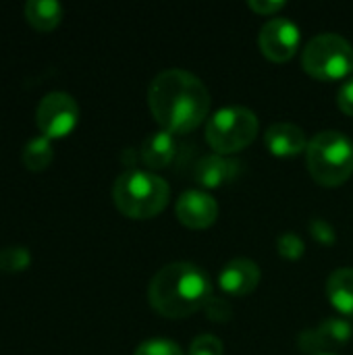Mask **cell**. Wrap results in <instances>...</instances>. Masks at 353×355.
<instances>
[{
    "label": "cell",
    "instance_id": "obj_1",
    "mask_svg": "<svg viewBox=\"0 0 353 355\" xmlns=\"http://www.w3.org/2000/svg\"><path fill=\"white\" fill-rule=\"evenodd\" d=\"M148 106L156 123L173 133L185 135L202 125L210 112V94L200 77L183 69L158 73L148 87Z\"/></svg>",
    "mask_w": 353,
    "mask_h": 355
},
{
    "label": "cell",
    "instance_id": "obj_2",
    "mask_svg": "<svg viewBox=\"0 0 353 355\" xmlns=\"http://www.w3.org/2000/svg\"><path fill=\"white\" fill-rule=\"evenodd\" d=\"M212 297L208 275L191 262H173L162 266L148 287L150 306L164 318H187L206 308Z\"/></svg>",
    "mask_w": 353,
    "mask_h": 355
},
{
    "label": "cell",
    "instance_id": "obj_3",
    "mask_svg": "<svg viewBox=\"0 0 353 355\" xmlns=\"http://www.w3.org/2000/svg\"><path fill=\"white\" fill-rule=\"evenodd\" d=\"M171 198L169 183L154 175L152 171L129 168L125 171L112 187V200L121 214L127 218H154L158 216Z\"/></svg>",
    "mask_w": 353,
    "mask_h": 355
},
{
    "label": "cell",
    "instance_id": "obj_4",
    "mask_svg": "<svg viewBox=\"0 0 353 355\" xmlns=\"http://www.w3.org/2000/svg\"><path fill=\"white\" fill-rule=\"evenodd\" d=\"M306 160L318 185L339 187L353 175V141L341 131H320L310 139Z\"/></svg>",
    "mask_w": 353,
    "mask_h": 355
},
{
    "label": "cell",
    "instance_id": "obj_5",
    "mask_svg": "<svg viewBox=\"0 0 353 355\" xmlns=\"http://www.w3.org/2000/svg\"><path fill=\"white\" fill-rule=\"evenodd\" d=\"M260 123L254 110L246 106H225L206 123V141L214 154L229 156L246 150L258 135Z\"/></svg>",
    "mask_w": 353,
    "mask_h": 355
},
{
    "label": "cell",
    "instance_id": "obj_6",
    "mask_svg": "<svg viewBox=\"0 0 353 355\" xmlns=\"http://www.w3.org/2000/svg\"><path fill=\"white\" fill-rule=\"evenodd\" d=\"M304 71L318 81L350 79L353 71V46L339 33L312 37L302 52Z\"/></svg>",
    "mask_w": 353,
    "mask_h": 355
},
{
    "label": "cell",
    "instance_id": "obj_7",
    "mask_svg": "<svg viewBox=\"0 0 353 355\" xmlns=\"http://www.w3.org/2000/svg\"><path fill=\"white\" fill-rule=\"evenodd\" d=\"M37 127L44 137L60 139L67 137L79 123V106L67 92H50L40 100L35 112Z\"/></svg>",
    "mask_w": 353,
    "mask_h": 355
},
{
    "label": "cell",
    "instance_id": "obj_8",
    "mask_svg": "<svg viewBox=\"0 0 353 355\" xmlns=\"http://www.w3.org/2000/svg\"><path fill=\"white\" fill-rule=\"evenodd\" d=\"M302 31L300 27L285 17H273L260 29L258 44L262 54L273 62H287L300 50Z\"/></svg>",
    "mask_w": 353,
    "mask_h": 355
},
{
    "label": "cell",
    "instance_id": "obj_9",
    "mask_svg": "<svg viewBox=\"0 0 353 355\" xmlns=\"http://www.w3.org/2000/svg\"><path fill=\"white\" fill-rule=\"evenodd\" d=\"M177 218L183 227L202 231L208 229L216 223L218 218V204L216 200L200 189H189L179 196L177 206H175Z\"/></svg>",
    "mask_w": 353,
    "mask_h": 355
},
{
    "label": "cell",
    "instance_id": "obj_10",
    "mask_svg": "<svg viewBox=\"0 0 353 355\" xmlns=\"http://www.w3.org/2000/svg\"><path fill=\"white\" fill-rule=\"evenodd\" d=\"M353 337V327L343 320V318H329L325 322H320L316 329L304 331L298 339L300 349L304 354L322 355L329 354V349L333 347H341L345 345Z\"/></svg>",
    "mask_w": 353,
    "mask_h": 355
},
{
    "label": "cell",
    "instance_id": "obj_11",
    "mask_svg": "<svg viewBox=\"0 0 353 355\" xmlns=\"http://www.w3.org/2000/svg\"><path fill=\"white\" fill-rule=\"evenodd\" d=\"M243 171V164L239 160H233L229 156L210 154L202 156L193 166V179L206 189H218L229 183H233Z\"/></svg>",
    "mask_w": 353,
    "mask_h": 355
},
{
    "label": "cell",
    "instance_id": "obj_12",
    "mask_svg": "<svg viewBox=\"0 0 353 355\" xmlns=\"http://www.w3.org/2000/svg\"><path fill=\"white\" fill-rule=\"evenodd\" d=\"M260 283V268L254 260L235 258L227 262L218 275V287L231 297L250 295Z\"/></svg>",
    "mask_w": 353,
    "mask_h": 355
},
{
    "label": "cell",
    "instance_id": "obj_13",
    "mask_svg": "<svg viewBox=\"0 0 353 355\" xmlns=\"http://www.w3.org/2000/svg\"><path fill=\"white\" fill-rule=\"evenodd\" d=\"M308 144L304 129L293 123H275L264 133V146L279 158H293L306 152Z\"/></svg>",
    "mask_w": 353,
    "mask_h": 355
},
{
    "label": "cell",
    "instance_id": "obj_14",
    "mask_svg": "<svg viewBox=\"0 0 353 355\" xmlns=\"http://www.w3.org/2000/svg\"><path fill=\"white\" fill-rule=\"evenodd\" d=\"M177 139L173 133L160 129V131H154L150 133L141 148H139V156H141V162L150 168V171H162V168H169L177 156Z\"/></svg>",
    "mask_w": 353,
    "mask_h": 355
},
{
    "label": "cell",
    "instance_id": "obj_15",
    "mask_svg": "<svg viewBox=\"0 0 353 355\" xmlns=\"http://www.w3.org/2000/svg\"><path fill=\"white\" fill-rule=\"evenodd\" d=\"M327 297L339 314L353 316V268H337L331 272L327 281Z\"/></svg>",
    "mask_w": 353,
    "mask_h": 355
},
{
    "label": "cell",
    "instance_id": "obj_16",
    "mask_svg": "<svg viewBox=\"0 0 353 355\" xmlns=\"http://www.w3.org/2000/svg\"><path fill=\"white\" fill-rule=\"evenodd\" d=\"M23 12L33 29L52 31L62 19V4L56 0H29Z\"/></svg>",
    "mask_w": 353,
    "mask_h": 355
},
{
    "label": "cell",
    "instance_id": "obj_17",
    "mask_svg": "<svg viewBox=\"0 0 353 355\" xmlns=\"http://www.w3.org/2000/svg\"><path fill=\"white\" fill-rule=\"evenodd\" d=\"M54 158V150H52V144L48 137L40 135V137H33L25 144L23 148V164L27 171H33V173H40L44 168L50 166Z\"/></svg>",
    "mask_w": 353,
    "mask_h": 355
},
{
    "label": "cell",
    "instance_id": "obj_18",
    "mask_svg": "<svg viewBox=\"0 0 353 355\" xmlns=\"http://www.w3.org/2000/svg\"><path fill=\"white\" fill-rule=\"evenodd\" d=\"M31 254L27 248L12 245V248H2L0 250V270L2 272H21L29 268Z\"/></svg>",
    "mask_w": 353,
    "mask_h": 355
},
{
    "label": "cell",
    "instance_id": "obj_19",
    "mask_svg": "<svg viewBox=\"0 0 353 355\" xmlns=\"http://www.w3.org/2000/svg\"><path fill=\"white\" fill-rule=\"evenodd\" d=\"M277 250H279V256L285 258V260H300L304 256V252H306V243L298 233L287 231V233L279 235Z\"/></svg>",
    "mask_w": 353,
    "mask_h": 355
},
{
    "label": "cell",
    "instance_id": "obj_20",
    "mask_svg": "<svg viewBox=\"0 0 353 355\" xmlns=\"http://www.w3.org/2000/svg\"><path fill=\"white\" fill-rule=\"evenodd\" d=\"M133 355H185L183 349L169 341V339H150V341H144Z\"/></svg>",
    "mask_w": 353,
    "mask_h": 355
},
{
    "label": "cell",
    "instance_id": "obj_21",
    "mask_svg": "<svg viewBox=\"0 0 353 355\" xmlns=\"http://www.w3.org/2000/svg\"><path fill=\"white\" fill-rule=\"evenodd\" d=\"M225 345L218 337L214 335H200L191 341L189 355H223Z\"/></svg>",
    "mask_w": 353,
    "mask_h": 355
},
{
    "label": "cell",
    "instance_id": "obj_22",
    "mask_svg": "<svg viewBox=\"0 0 353 355\" xmlns=\"http://www.w3.org/2000/svg\"><path fill=\"white\" fill-rule=\"evenodd\" d=\"M308 231H310V235L318 241V243H322V245H333L335 241H337V233H335V229L325 220V218H312L310 220V225H308Z\"/></svg>",
    "mask_w": 353,
    "mask_h": 355
},
{
    "label": "cell",
    "instance_id": "obj_23",
    "mask_svg": "<svg viewBox=\"0 0 353 355\" xmlns=\"http://www.w3.org/2000/svg\"><path fill=\"white\" fill-rule=\"evenodd\" d=\"M206 314L212 322H229L231 320V314H233V308L231 304L225 300V297H210L208 304H206Z\"/></svg>",
    "mask_w": 353,
    "mask_h": 355
},
{
    "label": "cell",
    "instance_id": "obj_24",
    "mask_svg": "<svg viewBox=\"0 0 353 355\" xmlns=\"http://www.w3.org/2000/svg\"><path fill=\"white\" fill-rule=\"evenodd\" d=\"M337 106L341 108V112L353 116V75L350 79L343 81V85L337 92Z\"/></svg>",
    "mask_w": 353,
    "mask_h": 355
},
{
    "label": "cell",
    "instance_id": "obj_25",
    "mask_svg": "<svg viewBox=\"0 0 353 355\" xmlns=\"http://www.w3.org/2000/svg\"><path fill=\"white\" fill-rule=\"evenodd\" d=\"M248 6L258 12V15H264V17H273L277 15L281 8H285V2L283 0H250Z\"/></svg>",
    "mask_w": 353,
    "mask_h": 355
},
{
    "label": "cell",
    "instance_id": "obj_26",
    "mask_svg": "<svg viewBox=\"0 0 353 355\" xmlns=\"http://www.w3.org/2000/svg\"><path fill=\"white\" fill-rule=\"evenodd\" d=\"M322 355H335V354H322Z\"/></svg>",
    "mask_w": 353,
    "mask_h": 355
}]
</instances>
